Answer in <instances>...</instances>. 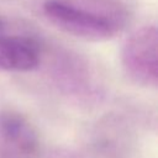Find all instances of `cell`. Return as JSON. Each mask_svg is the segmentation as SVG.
<instances>
[{
  "instance_id": "3957f363",
  "label": "cell",
  "mask_w": 158,
  "mask_h": 158,
  "mask_svg": "<svg viewBox=\"0 0 158 158\" xmlns=\"http://www.w3.org/2000/svg\"><path fill=\"white\" fill-rule=\"evenodd\" d=\"M157 48L158 33L154 25L137 28L125 41L121 49V67L137 85L153 89L157 86Z\"/></svg>"
},
{
  "instance_id": "277c9868",
  "label": "cell",
  "mask_w": 158,
  "mask_h": 158,
  "mask_svg": "<svg viewBox=\"0 0 158 158\" xmlns=\"http://www.w3.org/2000/svg\"><path fill=\"white\" fill-rule=\"evenodd\" d=\"M41 141L33 125L20 112L0 110V158H40Z\"/></svg>"
},
{
  "instance_id": "6da1fadb",
  "label": "cell",
  "mask_w": 158,
  "mask_h": 158,
  "mask_svg": "<svg viewBox=\"0 0 158 158\" xmlns=\"http://www.w3.org/2000/svg\"><path fill=\"white\" fill-rule=\"evenodd\" d=\"M42 12L60 31L86 41L114 38L130 19L118 0H44Z\"/></svg>"
},
{
  "instance_id": "7a4b0ae2",
  "label": "cell",
  "mask_w": 158,
  "mask_h": 158,
  "mask_svg": "<svg viewBox=\"0 0 158 158\" xmlns=\"http://www.w3.org/2000/svg\"><path fill=\"white\" fill-rule=\"evenodd\" d=\"M44 53L42 38L28 26L0 15V72L36 69Z\"/></svg>"
}]
</instances>
